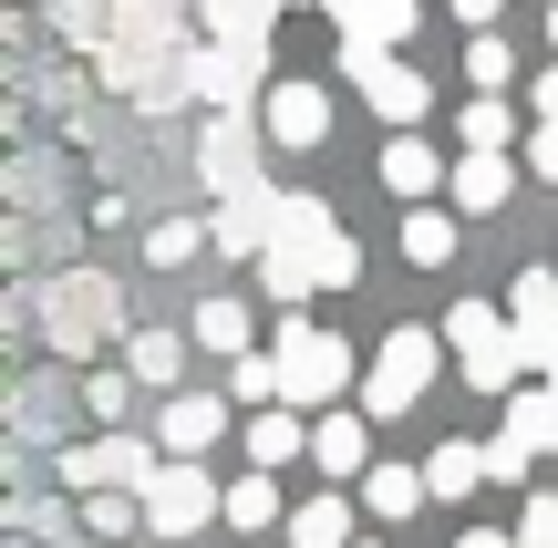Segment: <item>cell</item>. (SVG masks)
<instances>
[{"instance_id": "obj_1", "label": "cell", "mask_w": 558, "mask_h": 548, "mask_svg": "<svg viewBox=\"0 0 558 548\" xmlns=\"http://www.w3.org/2000/svg\"><path fill=\"white\" fill-rule=\"evenodd\" d=\"M352 383V342H331V331L311 321H279V404H331V393Z\"/></svg>"}, {"instance_id": "obj_2", "label": "cell", "mask_w": 558, "mask_h": 548, "mask_svg": "<svg viewBox=\"0 0 558 548\" xmlns=\"http://www.w3.org/2000/svg\"><path fill=\"white\" fill-rule=\"evenodd\" d=\"M424 383H435V331H393V342L373 352V373H362V414H414Z\"/></svg>"}, {"instance_id": "obj_3", "label": "cell", "mask_w": 558, "mask_h": 548, "mask_svg": "<svg viewBox=\"0 0 558 548\" xmlns=\"http://www.w3.org/2000/svg\"><path fill=\"white\" fill-rule=\"evenodd\" d=\"M62 476H73L83 497H145L156 487V446H145V435H104V446L62 455Z\"/></svg>"}, {"instance_id": "obj_4", "label": "cell", "mask_w": 558, "mask_h": 548, "mask_svg": "<svg viewBox=\"0 0 558 548\" xmlns=\"http://www.w3.org/2000/svg\"><path fill=\"white\" fill-rule=\"evenodd\" d=\"M207 517H228V497L207 487L197 466H156V487H145V528H156V548H177V538H197Z\"/></svg>"}, {"instance_id": "obj_5", "label": "cell", "mask_w": 558, "mask_h": 548, "mask_svg": "<svg viewBox=\"0 0 558 548\" xmlns=\"http://www.w3.org/2000/svg\"><path fill=\"white\" fill-rule=\"evenodd\" d=\"M341 73L362 83V103H373V114L393 124V135H414V124H424V103H435V94H424V73H414V62H393V52H373V62H341Z\"/></svg>"}, {"instance_id": "obj_6", "label": "cell", "mask_w": 558, "mask_h": 548, "mask_svg": "<svg viewBox=\"0 0 558 548\" xmlns=\"http://www.w3.org/2000/svg\"><path fill=\"white\" fill-rule=\"evenodd\" d=\"M259 73H269V62H248V52H218V41H207V52H186V73H177V83L207 103V114H239Z\"/></svg>"}, {"instance_id": "obj_7", "label": "cell", "mask_w": 558, "mask_h": 548, "mask_svg": "<svg viewBox=\"0 0 558 548\" xmlns=\"http://www.w3.org/2000/svg\"><path fill=\"white\" fill-rule=\"evenodd\" d=\"M507 321L527 331V363L558 383V269H527V280H518V301H507Z\"/></svg>"}, {"instance_id": "obj_8", "label": "cell", "mask_w": 558, "mask_h": 548, "mask_svg": "<svg viewBox=\"0 0 558 548\" xmlns=\"http://www.w3.org/2000/svg\"><path fill=\"white\" fill-rule=\"evenodd\" d=\"M156 435H166V466H197V455L228 435V404H218V393H166V425Z\"/></svg>"}, {"instance_id": "obj_9", "label": "cell", "mask_w": 558, "mask_h": 548, "mask_svg": "<svg viewBox=\"0 0 558 548\" xmlns=\"http://www.w3.org/2000/svg\"><path fill=\"white\" fill-rule=\"evenodd\" d=\"M197 11H207V41H218V52L269 62V32H279V11H290V0H197Z\"/></svg>"}, {"instance_id": "obj_10", "label": "cell", "mask_w": 558, "mask_h": 548, "mask_svg": "<svg viewBox=\"0 0 558 548\" xmlns=\"http://www.w3.org/2000/svg\"><path fill=\"white\" fill-rule=\"evenodd\" d=\"M41 331H52L62 352H83V331H114V290L104 280H62L52 301H41Z\"/></svg>"}, {"instance_id": "obj_11", "label": "cell", "mask_w": 558, "mask_h": 548, "mask_svg": "<svg viewBox=\"0 0 558 548\" xmlns=\"http://www.w3.org/2000/svg\"><path fill=\"white\" fill-rule=\"evenodd\" d=\"M393 41H414V0H352L341 11V62H373Z\"/></svg>"}, {"instance_id": "obj_12", "label": "cell", "mask_w": 558, "mask_h": 548, "mask_svg": "<svg viewBox=\"0 0 558 548\" xmlns=\"http://www.w3.org/2000/svg\"><path fill=\"white\" fill-rule=\"evenodd\" d=\"M311 455H320L331 487H362V476H373V425H362V414H320V425H311Z\"/></svg>"}, {"instance_id": "obj_13", "label": "cell", "mask_w": 558, "mask_h": 548, "mask_svg": "<svg viewBox=\"0 0 558 548\" xmlns=\"http://www.w3.org/2000/svg\"><path fill=\"white\" fill-rule=\"evenodd\" d=\"M383 186H393L403 207H424L435 186H456V166H435V145H424V135H393V145H383Z\"/></svg>"}, {"instance_id": "obj_14", "label": "cell", "mask_w": 558, "mask_h": 548, "mask_svg": "<svg viewBox=\"0 0 558 548\" xmlns=\"http://www.w3.org/2000/svg\"><path fill=\"white\" fill-rule=\"evenodd\" d=\"M269 135L279 145H320L331 135V94L320 83H269Z\"/></svg>"}, {"instance_id": "obj_15", "label": "cell", "mask_w": 558, "mask_h": 548, "mask_svg": "<svg viewBox=\"0 0 558 548\" xmlns=\"http://www.w3.org/2000/svg\"><path fill=\"white\" fill-rule=\"evenodd\" d=\"M207 186H218V197H248V186H259V166H248V124H239V114H207Z\"/></svg>"}, {"instance_id": "obj_16", "label": "cell", "mask_w": 558, "mask_h": 548, "mask_svg": "<svg viewBox=\"0 0 558 548\" xmlns=\"http://www.w3.org/2000/svg\"><path fill=\"white\" fill-rule=\"evenodd\" d=\"M507 186H518V166H507V156H456V186H445V197H456L465 218H497Z\"/></svg>"}, {"instance_id": "obj_17", "label": "cell", "mask_w": 558, "mask_h": 548, "mask_svg": "<svg viewBox=\"0 0 558 548\" xmlns=\"http://www.w3.org/2000/svg\"><path fill=\"white\" fill-rule=\"evenodd\" d=\"M300 446H311V425H300L290 404H269V414H248V466H259V476H269V466H290Z\"/></svg>"}, {"instance_id": "obj_18", "label": "cell", "mask_w": 558, "mask_h": 548, "mask_svg": "<svg viewBox=\"0 0 558 548\" xmlns=\"http://www.w3.org/2000/svg\"><path fill=\"white\" fill-rule=\"evenodd\" d=\"M362 508H373V517H414V508H435V487H424L414 466H373V476H362Z\"/></svg>"}, {"instance_id": "obj_19", "label": "cell", "mask_w": 558, "mask_h": 548, "mask_svg": "<svg viewBox=\"0 0 558 548\" xmlns=\"http://www.w3.org/2000/svg\"><path fill=\"white\" fill-rule=\"evenodd\" d=\"M290 548H352V497H311V508L290 517Z\"/></svg>"}, {"instance_id": "obj_20", "label": "cell", "mask_w": 558, "mask_h": 548, "mask_svg": "<svg viewBox=\"0 0 558 548\" xmlns=\"http://www.w3.org/2000/svg\"><path fill=\"white\" fill-rule=\"evenodd\" d=\"M403 259L445 269V259H456V218H445V207H403Z\"/></svg>"}, {"instance_id": "obj_21", "label": "cell", "mask_w": 558, "mask_h": 548, "mask_svg": "<svg viewBox=\"0 0 558 548\" xmlns=\"http://www.w3.org/2000/svg\"><path fill=\"white\" fill-rule=\"evenodd\" d=\"M177 363H186L177 331H124V373H135V383H177Z\"/></svg>"}, {"instance_id": "obj_22", "label": "cell", "mask_w": 558, "mask_h": 548, "mask_svg": "<svg viewBox=\"0 0 558 548\" xmlns=\"http://www.w3.org/2000/svg\"><path fill=\"white\" fill-rule=\"evenodd\" d=\"M465 83H476L486 103H497L507 83H518V52H507V32H476V41H465Z\"/></svg>"}, {"instance_id": "obj_23", "label": "cell", "mask_w": 558, "mask_h": 548, "mask_svg": "<svg viewBox=\"0 0 558 548\" xmlns=\"http://www.w3.org/2000/svg\"><path fill=\"white\" fill-rule=\"evenodd\" d=\"M424 487H435V497H476V487H486V446H435Z\"/></svg>"}, {"instance_id": "obj_24", "label": "cell", "mask_w": 558, "mask_h": 548, "mask_svg": "<svg viewBox=\"0 0 558 548\" xmlns=\"http://www.w3.org/2000/svg\"><path fill=\"white\" fill-rule=\"evenodd\" d=\"M507 435H527V446H538V455H558V383L518 393V404H507Z\"/></svg>"}, {"instance_id": "obj_25", "label": "cell", "mask_w": 558, "mask_h": 548, "mask_svg": "<svg viewBox=\"0 0 558 548\" xmlns=\"http://www.w3.org/2000/svg\"><path fill=\"white\" fill-rule=\"evenodd\" d=\"M197 342H207V352H239V363H248V301H197Z\"/></svg>"}, {"instance_id": "obj_26", "label": "cell", "mask_w": 558, "mask_h": 548, "mask_svg": "<svg viewBox=\"0 0 558 548\" xmlns=\"http://www.w3.org/2000/svg\"><path fill=\"white\" fill-rule=\"evenodd\" d=\"M197 248H218V239H207L197 218H166V228H145V259H156V269H186Z\"/></svg>"}, {"instance_id": "obj_27", "label": "cell", "mask_w": 558, "mask_h": 548, "mask_svg": "<svg viewBox=\"0 0 558 548\" xmlns=\"http://www.w3.org/2000/svg\"><path fill=\"white\" fill-rule=\"evenodd\" d=\"M507 135H518L507 94H497V103H465V156H507Z\"/></svg>"}, {"instance_id": "obj_28", "label": "cell", "mask_w": 558, "mask_h": 548, "mask_svg": "<svg viewBox=\"0 0 558 548\" xmlns=\"http://www.w3.org/2000/svg\"><path fill=\"white\" fill-rule=\"evenodd\" d=\"M269 517H279V487H269L259 466H248L239 487H228V528H269Z\"/></svg>"}, {"instance_id": "obj_29", "label": "cell", "mask_w": 558, "mask_h": 548, "mask_svg": "<svg viewBox=\"0 0 558 548\" xmlns=\"http://www.w3.org/2000/svg\"><path fill=\"white\" fill-rule=\"evenodd\" d=\"M228 393H239L248 414H269V404H279V352H248V363L228 373Z\"/></svg>"}, {"instance_id": "obj_30", "label": "cell", "mask_w": 558, "mask_h": 548, "mask_svg": "<svg viewBox=\"0 0 558 548\" xmlns=\"http://www.w3.org/2000/svg\"><path fill=\"white\" fill-rule=\"evenodd\" d=\"M83 528H94V538H135L145 528V497H83Z\"/></svg>"}, {"instance_id": "obj_31", "label": "cell", "mask_w": 558, "mask_h": 548, "mask_svg": "<svg viewBox=\"0 0 558 548\" xmlns=\"http://www.w3.org/2000/svg\"><path fill=\"white\" fill-rule=\"evenodd\" d=\"M259 290H269V301H311V259H290V248H279V259H259Z\"/></svg>"}, {"instance_id": "obj_32", "label": "cell", "mask_w": 558, "mask_h": 548, "mask_svg": "<svg viewBox=\"0 0 558 548\" xmlns=\"http://www.w3.org/2000/svg\"><path fill=\"white\" fill-rule=\"evenodd\" d=\"M527 466H538V446H527V435H507V425H497V446H486V476H497V487H518Z\"/></svg>"}, {"instance_id": "obj_33", "label": "cell", "mask_w": 558, "mask_h": 548, "mask_svg": "<svg viewBox=\"0 0 558 548\" xmlns=\"http://www.w3.org/2000/svg\"><path fill=\"white\" fill-rule=\"evenodd\" d=\"M518 548H558V497H527V517H518Z\"/></svg>"}, {"instance_id": "obj_34", "label": "cell", "mask_w": 558, "mask_h": 548, "mask_svg": "<svg viewBox=\"0 0 558 548\" xmlns=\"http://www.w3.org/2000/svg\"><path fill=\"white\" fill-rule=\"evenodd\" d=\"M527 166H538V176H558V124H538V135H527Z\"/></svg>"}, {"instance_id": "obj_35", "label": "cell", "mask_w": 558, "mask_h": 548, "mask_svg": "<svg viewBox=\"0 0 558 548\" xmlns=\"http://www.w3.org/2000/svg\"><path fill=\"white\" fill-rule=\"evenodd\" d=\"M527 103H538V124H558V62H548L538 83H527Z\"/></svg>"}, {"instance_id": "obj_36", "label": "cell", "mask_w": 558, "mask_h": 548, "mask_svg": "<svg viewBox=\"0 0 558 548\" xmlns=\"http://www.w3.org/2000/svg\"><path fill=\"white\" fill-rule=\"evenodd\" d=\"M456 21H476V32H497V0H456Z\"/></svg>"}, {"instance_id": "obj_37", "label": "cell", "mask_w": 558, "mask_h": 548, "mask_svg": "<svg viewBox=\"0 0 558 548\" xmlns=\"http://www.w3.org/2000/svg\"><path fill=\"white\" fill-rule=\"evenodd\" d=\"M456 548H518V538H497V528H465V538H456Z\"/></svg>"}, {"instance_id": "obj_38", "label": "cell", "mask_w": 558, "mask_h": 548, "mask_svg": "<svg viewBox=\"0 0 558 548\" xmlns=\"http://www.w3.org/2000/svg\"><path fill=\"white\" fill-rule=\"evenodd\" d=\"M300 11H352V0H300Z\"/></svg>"}, {"instance_id": "obj_39", "label": "cell", "mask_w": 558, "mask_h": 548, "mask_svg": "<svg viewBox=\"0 0 558 548\" xmlns=\"http://www.w3.org/2000/svg\"><path fill=\"white\" fill-rule=\"evenodd\" d=\"M548 41H558V11H548Z\"/></svg>"}, {"instance_id": "obj_40", "label": "cell", "mask_w": 558, "mask_h": 548, "mask_svg": "<svg viewBox=\"0 0 558 548\" xmlns=\"http://www.w3.org/2000/svg\"><path fill=\"white\" fill-rule=\"evenodd\" d=\"M548 11H558V0H548Z\"/></svg>"}, {"instance_id": "obj_41", "label": "cell", "mask_w": 558, "mask_h": 548, "mask_svg": "<svg viewBox=\"0 0 558 548\" xmlns=\"http://www.w3.org/2000/svg\"><path fill=\"white\" fill-rule=\"evenodd\" d=\"M145 548H156V538H145Z\"/></svg>"}]
</instances>
